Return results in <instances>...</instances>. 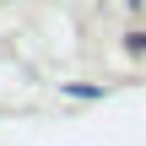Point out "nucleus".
I'll return each mask as SVG.
<instances>
[{
    "instance_id": "obj_1",
    "label": "nucleus",
    "mask_w": 146,
    "mask_h": 146,
    "mask_svg": "<svg viewBox=\"0 0 146 146\" xmlns=\"http://www.w3.org/2000/svg\"><path fill=\"white\" fill-rule=\"evenodd\" d=\"M65 98H81V103H92V98H103V87H87V81H70V87H65Z\"/></svg>"
},
{
    "instance_id": "obj_2",
    "label": "nucleus",
    "mask_w": 146,
    "mask_h": 146,
    "mask_svg": "<svg viewBox=\"0 0 146 146\" xmlns=\"http://www.w3.org/2000/svg\"><path fill=\"white\" fill-rule=\"evenodd\" d=\"M125 49H130V54H146V33H130V38H125Z\"/></svg>"
}]
</instances>
